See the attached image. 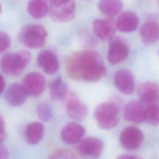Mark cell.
<instances>
[{
    "instance_id": "cell-1",
    "label": "cell",
    "mask_w": 159,
    "mask_h": 159,
    "mask_svg": "<svg viewBox=\"0 0 159 159\" xmlns=\"http://www.w3.org/2000/svg\"><path fill=\"white\" fill-rule=\"evenodd\" d=\"M68 76L73 80L94 82L106 73V68L101 55L96 51L84 50L72 53L66 62Z\"/></svg>"
},
{
    "instance_id": "cell-2",
    "label": "cell",
    "mask_w": 159,
    "mask_h": 159,
    "mask_svg": "<svg viewBox=\"0 0 159 159\" xmlns=\"http://www.w3.org/2000/svg\"><path fill=\"white\" fill-rule=\"evenodd\" d=\"M30 60V53L27 50L8 52L1 58L0 67L7 75L18 76L28 65Z\"/></svg>"
},
{
    "instance_id": "cell-3",
    "label": "cell",
    "mask_w": 159,
    "mask_h": 159,
    "mask_svg": "<svg viewBox=\"0 0 159 159\" xmlns=\"http://www.w3.org/2000/svg\"><path fill=\"white\" fill-rule=\"evenodd\" d=\"M47 37L46 29L38 24L25 26L19 34V40L21 43L30 48H39L43 47Z\"/></svg>"
},
{
    "instance_id": "cell-4",
    "label": "cell",
    "mask_w": 159,
    "mask_h": 159,
    "mask_svg": "<svg viewBox=\"0 0 159 159\" xmlns=\"http://www.w3.org/2000/svg\"><path fill=\"white\" fill-rule=\"evenodd\" d=\"M94 117L101 129H112L117 124V107L112 102L101 103L96 107L94 111Z\"/></svg>"
},
{
    "instance_id": "cell-5",
    "label": "cell",
    "mask_w": 159,
    "mask_h": 159,
    "mask_svg": "<svg viewBox=\"0 0 159 159\" xmlns=\"http://www.w3.org/2000/svg\"><path fill=\"white\" fill-rule=\"evenodd\" d=\"M76 11L74 0H51L48 12L51 18L57 22L71 20Z\"/></svg>"
},
{
    "instance_id": "cell-6",
    "label": "cell",
    "mask_w": 159,
    "mask_h": 159,
    "mask_svg": "<svg viewBox=\"0 0 159 159\" xmlns=\"http://www.w3.org/2000/svg\"><path fill=\"white\" fill-rule=\"evenodd\" d=\"M65 107L68 116L76 120H83L88 114L86 105L73 93H67L63 98Z\"/></svg>"
},
{
    "instance_id": "cell-7",
    "label": "cell",
    "mask_w": 159,
    "mask_h": 159,
    "mask_svg": "<svg viewBox=\"0 0 159 159\" xmlns=\"http://www.w3.org/2000/svg\"><path fill=\"white\" fill-rule=\"evenodd\" d=\"M22 86L29 95L39 96L42 94L45 89V80L40 73L32 72L24 78Z\"/></svg>"
},
{
    "instance_id": "cell-8",
    "label": "cell",
    "mask_w": 159,
    "mask_h": 159,
    "mask_svg": "<svg viewBox=\"0 0 159 159\" xmlns=\"http://www.w3.org/2000/svg\"><path fill=\"white\" fill-rule=\"evenodd\" d=\"M143 140L142 132L134 126L125 128L120 135V141L122 145L127 149L137 148Z\"/></svg>"
},
{
    "instance_id": "cell-9",
    "label": "cell",
    "mask_w": 159,
    "mask_h": 159,
    "mask_svg": "<svg viewBox=\"0 0 159 159\" xmlns=\"http://www.w3.org/2000/svg\"><path fill=\"white\" fill-rule=\"evenodd\" d=\"M114 82L119 91L125 94L133 93L135 89V81L132 73L128 70H120L114 76Z\"/></svg>"
},
{
    "instance_id": "cell-10",
    "label": "cell",
    "mask_w": 159,
    "mask_h": 159,
    "mask_svg": "<svg viewBox=\"0 0 159 159\" xmlns=\"http://www.w3.org/2000/svg\"><path fill=\"white\" fill-rule=\"evenodd\" d=\"M137 94L142 102L155 104L159 101V85L154 82H143L138 86Z\"/></svg>"
},
{
    "instance_id": "cell-11",
    "label": "cell",
    "mask_w": 159,
    "mask_h": 159,
    "mask_svg": "<svg viewBox=\"0 0 159 159\" xmlns=\"http://www.w3.org/2000/svg\"><path fill=\"white\" fill-rule=\"evenodd\" d=\"M84 133L85 130L82 125L76 122H70L63 127L60 136L64 143L73 145L80 142Z\"/></svg>"
},
{
    "instance_id": "cell-12",
    "label": "cell",
    "mask_w": 159,
    "mask_h": 159,
    "mask_svg": "<svg viewBox=\"0 0 159 159\" xmlns=\"http://www.w3.org/2000/svg\"><path fill=\"white\" fill-rule=\"evenodd\" d=\"M103 142L99 138L89 137L80 141L79 150L84 155L98 158L103 150Z\"/></svg>"
},
{
    "instance_id": "cell-13",
    "label": "cell",
    "mask_w": 159,
    "mask_h": 159,
    "mask_svg": "<svg viewBox=\"0 0 159 159\" xmlns=\"http://www.w3.org/2000/svg\"><path fill=\"white\" fill-rule=\"evenodd\" d=\"M124 117L131 123L141 124L145 120V107L139 101H132L125 107Z\"/></svg>"
},
{
    "instance_id": "cell-14",
    "label": "cell",
    "mask_w": 159,
    "mask_h": 159,
    "mask_svg": "<svg viewBox=\"0 0 159 159\" xmlns=\"http://www.w3.org/2000/svg\"><path fill=\"white\" fill-rule=\"evenodd\" d=\"M129 53V48L126 44L119 39L112 40L109 47L107 60L111 64H117L123 61Z\"/></svg>"
},
{
    "instance_id": "cell-15",
    "label": "cell",
    "mask_w": 159,
    "mask_h": 159,
    "mask_svg": "<svg viewBox=\"0 0 159 159\" xmlns=\"http://www.w3.org/2000/svg\"><path fill=\"white\" fill-rule=\"evenodd\" d=\"M139 25L137 15L132 11H126L119 14L116 22V27L122 32L135 30Z\"/></svg>"
},
{
    "instance_id": "cell-16",
    "label": "cell",
    "mask_w": 159,
    "mask_h": 159,
    "mask_svg": "<svg viewBox=\"0 0 159 159\" xmlns=\"http://www.w3.org/2000/svg\"><path fill=\"white\" fill-rule=\"evenodd\" d=\"M24 86L18 83L11 84L6 89L5 98L8 104L12 106H19L23 104L29 96Z\"/></svg>"
},
{
    "instance_id": "cell-17",
    "label": "cell",
    "mask_w": 159,
    "mask_h": 159,
    "mask_svg": "<svg viewBox=\"0 0 159 159\" xmlns=\"http://www.w3.org/2000/svg\"><path fill=\"white\" fill-rule=\"evenodd\" d=\"M39 66L48 74L55 73L58 69L59 62L57 56L50 50L41 51L37 57Z\"/></svg>"
},
{
    "instance_id": "cell-18",
    "label": "cell",
    "mask_w": 159,
    "mask_h": 159,
    "mask_svg": "<svg viewBox=\"0 0 159 159\" xmlns=\"http://www.w3.org/2000/svg\"><path fill=\"white\" fill-rule=\"evenodd\" d=\"M94 34L102 40L111 39L115 34V27L111 22L101 19H96L93 22Z\"/></svg>"
},
{
    "instance_id": "cell-19",
    "label": "cell",
    "mask_w": 159,
    "mask_h": 159,
    "mask_svg": "<svg viewBox=\"0 0 159 159\" xmlns=\"http://www.w3.org/2000/svg\"><path fill=\"white\" fill-rule=\"evenodd\" d=\"M140 34L145 43L150 44L159 41V24L152 21L145 22L140 27Z\"/></svg>"
},
{
    "instance_id": "cell-20",
    "label": "cell",
    "mask_w": 159,
    "mask_h": 159,
    "mask_svg": "<svg viewBox=\"0 0 159 159\" xmlns=\"http://www.w3.org/2000/svg\"><path fill=\"white\" fill-rule=\"evenodd\" d=\"M98 7L102 14L112 17L120 12L123 3L121 0H99Z\"/></svg>"
},
{
    "instance_id": "cell-21",
    "label": "cell",
    "mask_w": 159,
    "mask_h": 159,
    "mask_svg": "<svg viewBox=\"0 0 159 159\" xmlns=\"http://www.w3.org/2000/svg\"><path fill=\"white\" fill-rule=\"evenodd\" d=\"M44 128L42 124L34 122L29 124L25 129V137L30 144L39 143L43 136Z\"/></svg>"
},
{
    "instance_id": "cell-22",
    "label": "cell",
    "mask_w": 159,
    "mask_h": 159,
    "mask_svg": "<svg viewBox=\"0 0 159 159\" xmlns=\"http://www.w3.org/2000/svg\"><path fill=\"white\" fill-rule=\"evenodd\" d=\"M50 95L53 100L63 99L67 94V85L61 76L54 79L49 85Z\"/></svg>"
},
{
    "instance_id": "cell-23",
    "label": "cell",
    "mask_w": 159,
    "mask_h": 159,
    "mask_svg": "<svg viewBox=\"0 0 159 159\" xmlns=\"http://www.w3.org/2000/svg\"><path fill=\"white\" fill-rule=\"evenodd\" d=\"M27 9L31 16L35 19H41L48 12V5L42 0H30Z\"/></svg>"
},
{
    "instance_id": "cell-24",
    "label": "cell",
    "mask_w": 159,
    "mask_h": 159,
    "mask_svg": "<svg viewBox=\"0 0 159 159\" xmlns=\"http://www.w3.org/2000/svg\"><path fill=\"white\" fill-rule=\"evenodd\" d=\"M150 125H159V106L155 104H148L145 107V120Z\"/></svg>"
},
{
    "instance_id": "cell-25",
    "label": "cell",
    "mask_w": 159,
    "mask_h": 159,
    "mask_svg": "<svg viewBox=\"0 0 159 159\" xmlns=\"http://www.w3.org/2000/svg\"><path fill=\"white\" fill-rule=\"evenodd\" d=\"M37 114L41 120L47 122L50 120L52 117V110L48 104L41 103L39 104L37 107Z\"/></svg>"
},
{
    "instance_id": "cell-26",
    "label": "cell",
    "mask_w": 159,
    "mask_h": 159,
    "mask_svg": "<svg viewBox=\"0 0 159 159\" xmlns=\"http://www.w3.org/2000/svg\"><path fill=\"white\" fill-rule=\"evenodd\" d=\"M50 158H76L75 154L67 149H59L53 152L49 157Z\"/></svg>"
},
{
    "instance_id": "cell-27",
    "label": "cell",
    "mask_w": 159,
    "mask_h": 159,
    "mask_svg": "<svg viewBox=\"0 0 159 159\" xmlns=\"http://www.w3.org/2000/svg\"><path fill=\"white\" fill-rule=\"evenodd\" d=\"M11 45L10 37L4 32L0 31V53L6 51Z\"/></svg>"
},
{
    "instance_id": "cell-28",
    "label": "cell",
    "mask_w": 159,
    "mask_h": 159,
    "mask_svg": "<svg viewBox=\"0 0 159 159\" xmlns=\"http://www.w3.org/2000/svg\"><path fill=\"white\" fill-rule=\"evenodd\" d=\"M6 139L5 122L2 117L0 115V143H2Z\"/></svg>"
},
{
    "instance_id": "cell-29",
    "label": "cell",
    "mask_w": 159,
    "mask_h": 159,
    "mask_svg": "<svg viewBox=\"0 0 159 159\" xmlns=\"http://www.w3.org/2000/svg\"><path fill=\"white\" fill-rule=\"evenodd\" d=\"M9 158V152L5 146L0 143V159H6Z\"/></svg>"
},
{
    "instance_id": "cell-30",
    "label": "cell",
    "mask_w": 159,
    "mask_h": 159,
    "mask_svg": "<svg viewBox=\"0 0 159 159\" xmlns=\"http://www.w3.org/2000/svg\"><path fill=\"white\" fill-rule=\"evenodd\" d=\"M5 88V81L3 76L0 75V94L3 92Z\"/></svg>"
},
{
    "instance_id": "cell-31",
    "label": "cell",
    "mask_w": 159,
    "mask_h": 159,
    "mask_svg": "<svg viewBox=\"0 0 159 159\" xmlns=\"http://www.w3.org/2000/svg\"><path fill=\"white\" fill-rule=\"evenodd\" d=\"M139 157H135V156H131V155H122V156H120L119 157V158H124V159H127V158H134V159H136V158H139Z\"/></svg>"
},
{
    "instance_id": "cell-32",
    "label": "cell",
    "mask_w": 159,
    "mask_h": 159,
    "mask_svg": "<svg viewBox=\"0 0 159 159\" xmlns=\"http://www.w3.org/2000/svg\"><path fill=\"white\" fill-rule=\"evenodd\" d=\"M1 6L0 5V14H1Z\"/></svg>"
},
{
    "instance_id": "cell-33",
    "label": "cell",
    "mask_w": 159,
    "mask_h": 159,
    "mask_svg": "<svg viewBox=\"0 0 159 159\" xmlns=\"http://www.w3.org/2000/svg\"><path fill=\"white\" fill-rule=\"evenodd\" d=\"M158 2H159V0H158Z\"/></svg>"
}]
</instances>
